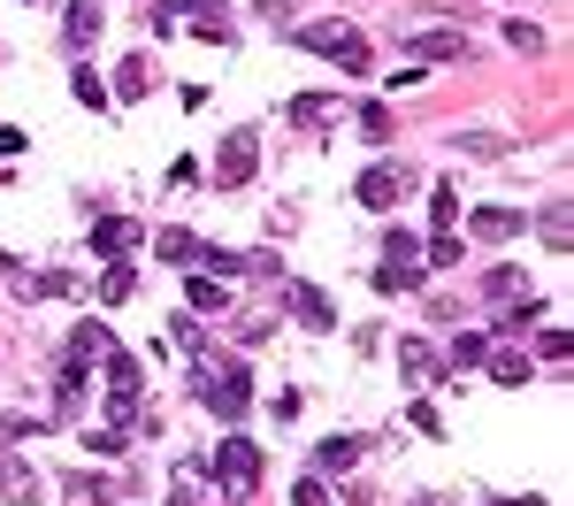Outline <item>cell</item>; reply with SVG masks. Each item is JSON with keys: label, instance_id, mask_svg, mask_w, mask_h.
<instances>
[{"label": "cell", "instance_id": "obj_5", "mask_svg": "<svg viewBox=\"0 0 574 506\" xmlns=\"http://www.w3.org/2000/svg\"><path fill=\"white\" fill-rule=\"evenodd\" d=\"M253 169H261V139H253V131H223V147H215V184L238 192V184H253Z\"/></svg>", "mask_w": 574, "mask_h": 506}, {"label": "cell", "instance_id": "obj_11", "mask_svg": "<svg viewBox=\"0 0 574 506\" xmlns=\"http://www.w3.org/2000/svg\"><path fill=\"white\" fill-rule=\"evenodd\" d=\"M284 300H291V315H299L306 331H329V323H337V315H329V300H322L314 284H299V277L284 284Z\"/></svg>", "mask_w": 574, "mask_h": 506}, {"label": "cell", "instance_id": "obj_6", "mask_svg": "<svg viewBox=\"0 0 574 506\" xmlns=\"http://www.w3.org/2000/svg\"><path fill=\"white\" fill-rule=\"evenodd\" d=\"M353 192H360V207H376V215H383V207H399V200L414 192V169H407V162H376Z\"/></svg>", "mask_w": 574, "mask_h": 506}, {"label": "cell", "instance_id": "obj_35", "mask_svg": "<svg viewBox=\"0 0 574 506\" xmlns=\"http://www.w3.org/2000/svg\"><path fill=\"white\" fill-rule=\"evenodd\" d=\"M291 506H329V492H322V476H306V484L291 492Z\"/></svg>", "mask_w": 574, "mask_h": 506}, {"label": "cell", "instance_id": "obj_34", "mask_svg": "<svg viewBox=\"0 0 574 506\" xmlns=\"http://www.w3.org/2000/svg\"><path fill=\"white\" fill-rule=\"evenodd\" d=\"M537 353H544V360L560 368V360H567V331H544V337H537Z\"/></svg>", "mask_w": 574, "mask_h": 506}, {"label": "cell", "instance_id": "obj_2", "mask_svg": "<svg viewBox=\"0 0 574 506\" xmlns=\"http://www.w3.org/2000/svg\"><path fill=\"white\" fill-rule=\"evenodd\" d=\"M215 484H223V499H253V492H261V453H253V438H223V445H215Z\"/></svg>", "mask_w": 574, "mask_h": 506}, {"label": "cell", "instance_id": "obj_18", "mask_svg": "<svg viewBox=\"0 0 574 506\" xmlns=\"http://www.w3.org/2000/svg\"><path fill=\"white\" fill-rule=\"evenodd\" d=\"M116 492L100 484V476H62V506H108Z\"/></svg>", "mask_w": 574, "mask_h": 506}, {"label": "cell", "instance_id": "obj_9", "mask_svg": "<svg viewBox=\"0 0 574 506\" xmlns=\"http://www.w3.org/2000/svg\"><path fill=\"white\" fill-rule=\"evenodd\" d=\"M467 230H475L483 246H506V238H521V230H529V215H521V207H475V215H467Z\"/></svg>", "mask_w": 574, "mask_h": 506}, {"label": "cell", "instance_id": "obj_37", "mask_svg": "<svg viewBox=\"0 0 574 506\" xmlns=\"http://www.w3.org/2000/svg\"><path fill=\"white\" fill-rule=\"evenodd\" d=\"M176 8H223V0H176Z\"/></svg>", "mask_w": 574, "mask_h": 506}, {"label": "cell", "instance_id": "obj_25", "mask_svg": "<svg viewBox=\"0 0 574 506\" xmlns=\"http://www.w3.org/2000/svg\"><path fill=\"white\" fill-rule=\"evenodd\" d=\"M483 353H490V337L467 331V337H452V353H444V360H452V368H483Z\"/></svg>", "mask_w": 574, "mask_h": 506}, {"label": "cell", "instance_id": "obj_27", "mask_svg": "<svg viewBox=\"0 0 574 506\" xmlns=\"http://www.w3.org/2000/svg\"><path fill=\"white\" fill-rule=\"evenodd\" d=\"M131 284H139V277H131V261H116V269L100 277V300H108V308H123V300H131Z\"/></svg>", "mask_w": 574, "mask_h": 506}, {"label": "cell", "instance_id": "obj_32", "mask_svg": "<svg viewBox=\"0 0 574 506\" xmlns=\"http://www.w3.org/2000/svg\"><path fill=\"white\" fill-rule=\"evenodd\" d=\"M360 139L383 147V139H391V116H383V108H360Z\"/></svg>", "mask_w": 574, "mask_h": 506}, {"label": "cell", "instance_id": "obj_16", "mask_svg": "<svg viewBox=\"0 0 574 506\" xmlns=\"http://www.w3.org/2000/svg\"><path fill=\"white\" fill-rule=\"evenodd\" d=\"M537 315H544V308H537V300H513V308H506V315H498V337H506V345H521V337L537 331Z\"/></svg>", "mask_w": 574, "mask_h": 506}, {"label": "cell", "instance_id": "obj_24", "mask_svg": "<svg viewBox=\"0 0 574 506\" xmlns=\"http://www.w3.org/2000/svg\"><path fill=\"white\" fill-rule=\"evenodd\" d=\"M459 261H467V246H459L452 230H436L430 246H422V269H459Z\"/></svg>", "mask_w": 574, "mask_h": 506}, {"label": "cell", "instance_id": "obj_22", "mask_svg": "<svg viewBox=\"0 0 574 506\" xmlns=\"http://www.w3.org/2000/svg\"><path fill=\"white\" fill-rule=\"evenodd\" d=\"M353 461H360V438H329V445L314 453V469H322V476H345Z\"/></svg>", "mask_w": 574, "mask_h": 506}, {"label": "cell", "instance_id": "obj_29", "mask_svg": "<svg viewBox=\"0 0 574 506\" xmlns=\"http://www.w3.org/2000/svg\"><path fill=\"white\" fill-rule=\"evenodd\" d=\"M430 223H436V230L459 223V192H452V184H436V192H430Z\"/></svg>", "mask_w": 574, "mask_h": 506}, {"label": "cell", "instance_id": "obj_4", "mask_svg": "<svg viewBox=\"0 0 574 506\" xmlns=\"http://www.w3.org/2000/svg\"><path fill=\"white\" fill-rule=\"evenodd\" d=\"M414 284H422V238H414V230H391V238H383L376 292H414Z\"/></svg>", "mask_w": 574, "mask_h": 506}, {"label": "cell", "instance_id": "obj_15", "mask_svg": "<svg viewBox=\"0 0 574 506\" xmlns=\"http://www.w3.org/2000/svg\"><path fill=\"white\" fill-rule=\"evenodd\" d=\"M116 93H123V100H145V93H153V62H145V54L116 62Z\"/></svg>", "mask_w": 574, "mask_h": 506}, {"label": "cell", "instance_id": "obj_23", "mask_svg": "<svg viewBox=\"0 0 574 506\" xmlns=\"http://www.w3.org/2000/svg\"><path fill=\"white\" fill-rule=\"evenodd\" d=\"M284 116L299 123V131H306V123H329V116H337V100H329V93H299V100H291Z\"/></svg>", "mask_w": 574, "mask_h": 506}, {"label": "cell", "instance_id": "obj_19", "mask_svg": "<svg viewBox=\"0 0 574 506\" xmlns=\"http://www.w3.org/2000/svg\"><path fill=\"white\" fill-rule=\"evenodd\" d=\"M199 254H207V246H199L192 230H161V261H176V269H199Z\"/></svg>", "mask_w": 574, "mask_h": 506}, {"label": "cell", "instance_id": "obj_13", "mask_svg": "<svg viewBox=\"0 0 574 506\" xmlns=\"http://www.w3.org/2000/svg\"><path fill=\"white\" fill-rule=\"evenodd\" d=\"M100 360H108V391H116V399H139V360H131V353H123V345H108V353H100Z\"/></svg>", "mask_w": 574, "mask_h": 506}, {"label": "cell", "instance_id": "obj_36", "mask_svg": "<svg viewBox=\"0 0 574 506\" xmlns=\"http://www.w3.org/2000/svg\"><path fill=\"white\" fill-rule=\"evenodd\" d=\"M169 506H199V484H192V469L176 476V492H169Z\"/></svg>", "mask_w": 574, "mask_h": 506}, {"label": "cell", "instance_id": "obj_12", "mask_svg": "<svg viewBox=\"0 0 574 506\" xmlns=\"http://www.w3.org/2000/svg\"><path fill=\"white\" fill-rule=\"evenodd\" d=\"M0 492H8V506H39V476H31L8 445H0Z\"/></svg>", "mask_w": 574, "mask_h": 506}, {"label": "cell", "instance_id": "obj_31", "mask_svg": "<svg viewBox=\"0 0 574 506\" xmlns=\"http://www.w3.org/2000/svg\"><path fill=\"white\" fill-rule=\"evenodd\" d=\"M506 39H513V46H521V54H537V46H544V31H537V23H529V15H513V23H506Z\"/></svg>", "mask_w": 574, "mask_h": 506}, {"label": "cell", "instance_id": "obj_21", "mask_svg": "<svg viewBox=\"0 0 574 506\" xmlns=\"http://www.w3.org/2000/svg\"><path fill=\"white\" fill-rule=\"evenodd\" d=\"M483 360H490L498 384H529V353H521V345H498V353H483Z\"/></svg>", "mask_w": 574, "mask_h": 506}, {"label": "cell", "instance_id": "obj_20", "mask_svg": "<svg viewBox=\"0 0 574 506\" xmlns=\"http://www.w3.org/2000/svg\"><path fill=\"white\" fill-rule=\"evenodd\" d=\"M192 315H230V292H223V277H192Z\"/></svg>", "mask_w": 574, "mask_h": 506}, {"label": "cell", "instance_id": "obj_28", "mask_svg": "<svg viewBox=\"0 0 574 506\" xmlns=\"http://www.w3.org/2000/svg\"><path fill=\"white\" fill-rule=\"evenodd\" d=\"M521 284H529L521 269H490V277H483V300H521Z\"/></svg>", "mask_w": 574, "mask_h": 506}, {"label": "cell", "instance_id": "obj_26", "mask_svg": "<svg viewBox=\"0 0 574 506\" xmlns=\"http://www.w3.org/2000/svg\"><path fill=\"white\" fill-rule=\"evenodd\" d=\"M399 368H407L414 384H430V376H436V353H430V345H414V337H407V345H399Z\"/></svg>", "mask_w": 574, "mask_h": 506}, {"label": "cell", "instance_id": "obj_8", "mask_svg": "<svg viewBox=\"0 0 574 506\" xmlns=\"http://www.w3.org/2000/svg\"><path fill=\"white\" fill-rule=\"evenodd\" d=\"M100 31H108V8H100V0H69V15H62V46L85 54V46H100Z\"/></svg>", "mask_w": 574, "mask_h": 506}, {"label": "cell", "instance_id": "obj_17", "mask_svg": "<svg viewBox=\"0 0 574 506\" xmlns=\"http://www.w3.org/2000/svg\"><path fill=\"white\" fill-rule=\"evenodd\" d=\"M108 345H116V337H108V323H93V315H85V323L69 331V353H77V360H100Z\"/></svg>", "mask_w": 574, "mask_h": 506}, {"label": "cell", "instance_id": "obj_1", "mask_svg": "<svg viewBox=\"0 0 574 506\" xmlns=\"http://www.w3.org/2000/svg\"><path fill=\"white\" fill-rule=\"evenodd\" d=\"M306 54H322V62H337V69H368V39L353 31V23H337V15H322V23H299L291 31Z\"/></svg>", "mask_w": 574, "mask_h": 506}, {"label": "cell", "instance_id": "obj_7", "mask_svg": "<svg viewBox=\"0 0 574 506\" xmlns=\"http://www.w3.org/2000/svg\"><path fill=\"white\" fill-rule=\"evenodd\" d=\"M475 46H467V31H407V62H422V69H436V62H467Z\"/></svg>", "mask_w": 574, "mask_h": 506}, {"label": "cell", "instance_id": "obj_14", "mask_svg": "<svg viewBox=\"0 0 574 506\" xmlns=\"http://www.w3.org/2000/svg\"><path fill=\"white\" fill-rule=\"evenodd\" d=\"M537 230H544V246H552V254H567V238H574V207H567V200H544Z\"/></svg>", "mask_w": 574, "mask_h": 506}, {"label": "cell", "instance_id": "obj_10", "mask_svg": "<svg viewBox=\"0 0 574 506\" xmlns=\"http://www.w3.org/2000/svg\"><path fill=\"white\" fill-rule=\"evenodd\" d=\"M139 238H145V230L131 223V215H100V223H93V254H108V261H123Z\"/></svg>", "mask_w": 574, "mask_h": 506}, {"label": "cell", "instance_id": "obj_3", "mask_svg": "<svg viewBox=\"0 0 574 506\" xmlns=\"http://www.w3.org/2000/svg\"><path fill=\"white\" fill-rule=\"evenodd\" d=\"M199 399L223 415V422H238L246 407H253V384H246V360H223V368H199Z\"/></svg>", "mask_w": 574, "mask_h": 506}, {"label": "cell", "instance_id": "obj_33", "mask_svg": "<svg viewBox=\"0 0 574 506\" xmlns=\"http://www.w3.org/2000/svg\"><path fill=\"white\" fill-rule=\"evenodd\" d=\"M452 147H459V154H483V162H490V154H506V139H467V131H459Z\"/></svg>", "mask_w": 574, "mask_h": 506}, {"label": "cell", "instance_id": "obj_30", "mask_svg": "<svg viewBox=\"0 0 574 506\" xmlns=\"http://www.w3.org/2000/svg\"><path fill=\"white\" fill-rule=\"evenodd\" d=\"M69 93H77V100H85V108H100V116H108V85H100V77H93V69H77V77H69Z\"/></svg>", "mask_w": 574, "mask_h": 506}, {"label": "cell", "instance_id": "obj_38", "mask_svg": "<svg viewBox=\"0 0 574 506\" xmlns=\"http://www.w3.org/2000/svg\"><path fill=\"white\" fill-rule=\"evenodd\" d=\"M498 506H544V499H498Z\"/></svg>", "mask_w": 574, "mask_h": 506}]
</instances>
